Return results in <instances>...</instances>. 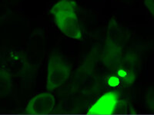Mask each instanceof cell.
<instances>
[{"label":"cell","instance_id":"6","mask_svg":"<svg viewBox=\"0 0 154 115\" xmlns=\"http://www.w3.org/2000/svg\"><path fill=\"white\" fill-rule=\"evenodd\" d=\"M107 83L109 86L111 87H116L119 84V79L118 77H116V76H111L109 77L107 80Z\"/></svg>","mask_w":154,"mask_h":115},{"label":"cell","instance_id":"4","mask_svg":"<svg viewBox=\"0 0 154 115\" xmlns=\"http://www.w3.org/2000/svg\"><path fill=\"white\" fill-rule=\"evenodd\" d=\"M119 103V97L115 91L105 93L89 108V114H111L115 112Z\"/></svg>","mask_w":154,"mask_h":115},{"label":"cell","instance_id":"1","mask_svg":"<svg viewBox=\"0 0 154 115\" xmlns=\"http://www.w3.org/2000/svg\"><path fill=\"white\" fill-rule=\"evenodd\" d=\"M50 12L55 25L62 34L72 40H82L78 5L75 0H59L52 6Z\"/></svg>","mask_w":154,"mask_h":115},{"label":"cell","instance_id":"2","mask_svg":"<svg viewBox=\"0 0 154 115\" xmlns=\"http://www.w3.org/2000/svg\"><path fill=\"white\" fill-rule=\"evenodd\" d=\"M69 76V70L65 61L60 56H52L49 59L46 72V87L54 91L61 87Z\"/></svg>","mask_w":154,"mask_h":115},{"label":"cell","instance_id":"5","mask_svg":"<svg viewBox=\"0 0 154 115\" xmlns=\"http://www.w3.org/2000/svg\"><path fill=\"white\" fill-rule=\"evenodd\" d=\"M144 5L149 14L154 18V0H144Z\"/></svg>","mask_w":154,"mask_h":115},{"label":"cell","instance_id":"7","mask_svg":"<svg viewBox=\"0 0 154 115\" xmlns=\"http://www.w3.org/2000/svg\"><path fill=\"white\" fill-rule=\"evenodd\" d=\"M119 76L121 77V78H123V77H125V75H126V72H124V71H120V72H119Z\"/></svg>","mask_w":154,"mask_h":115},{"label":"cell","instance_id":"3","mask_svg":"<svg viewBox=\"0 0 154 115\" xmlns=\"http://www.w3.org/2000/svg\"><path fill=\"white\" fill-rule=\"evenodd\" d=\"M55 108V94L47 90L37 93L29 101L26 107V113L33 114H48Z\"/></svg>","mask_w":154,"mask_h":115}]
</instances>
